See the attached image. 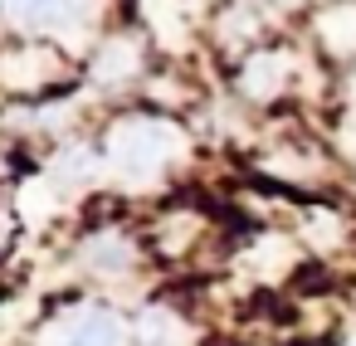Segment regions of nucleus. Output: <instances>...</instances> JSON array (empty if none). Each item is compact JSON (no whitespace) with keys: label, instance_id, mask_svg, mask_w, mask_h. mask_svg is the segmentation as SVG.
Returning <instances> with one entry per match:
<instances>
[{"label":"nucleus","instance_id":"f257e3e1","mask_svg":"<svg viewBox=\"0 0 356 346\" xmlns=\"http://www.w3.org/2000/svg\"><path fill=\"white\" fill-rule=\"evenodd\" d=\"M176 151V132L166 122H147V117H132L113 132V166L127 176V181H147L161 171V161Z\"/></svg>","mask_w":356,"mask_h":346},{"label":"nucleus","instance_id":"f03ea898","mask_svg":"<svg viewBox=\"0 0 356 346\" xmlns=\"http://www.w3.org/2000/svg\"><path fill=\"white\" fill-rule=\"evenodd\" d=\"M118 341H122V322H118V312H108V307L79 312V317L54 336V346H118Z\"/></svg>","mask_w":356,"mask_h":346},{"label":"nucleus","instance_id":"7ed1b4c3","mask_svg":"<svg viewBox=\"0 0 356 346\" xmlns=\"http://www.w3.org/2000/svg\"><path fill=\"white\" fill-rule=\"evenodd\" d=\"M69 6L74 0H10V15L30 30H49V25H64L69 20Z\"/></svg>","mask_w":356,"mask_h":346},{"label":"nucleus","instance_id":"20e7f679","mask_svg":"<svg viewBox=\"0 0 356 346\" xmlns=\"http://www.w3.org/2000/svg\"><path fill=\"white\" fill-rule=\"evenodd\" d=\"M278 83H283V64H278V59H254V64L244 69V88H249L254 98L278 93Z\"/></svg>","mask_w":356,"mask_h":346},{"label":"nucleus","instance_id":"39448f33","mask_svg":"<svg viewBox=\"0 0 356 346\" xmlns=\"http://www.w3.org/2000/svg\"><path fill=\"white\" fill-rule=\"evenodd\" d=\"M176 336H181V327H176L171 312H147L142 317V346H176Z\"/></svg>","mask_w":356,"mask_h":346},{"label":"nucleus","instance_id":"423d86ee","mask_svg":"<svg viewBox=\"0 0 356 346\" xmlns=\"http://www.w3.org/2000/svg\"><path fill=\"white\" fill-rule=\"evenodd\" d=\"M93 176V156L79 147V151H64L59 156V166H54V181H64V186H74V181H88Z\"/></svg>","mask_w":356,"mask_h":346},{"label":"nucleus","instance_id":"0eeeda50","mask_svg":"<svg viewBox=\"0 0 356 346\" xmlns=\"http://www.w3.org/2000/svg\"><path fill=\"white\" fill-rule=\"evenodd\" d=\"M127 258H132V249H127V244H118V239L93 244V263H98V268H122Z\"/></svg>","mask_w":356,"mask_h":346},{"label":"nucleus","instance_id":"6e6552de","mask_svg":"<svg viewBox=\"0 0 356 346\" xmlns=\"http://www.w3.org/2000/svg\"><path fill=\"white\" fill-rule=\"evenodd\" d=\"M327 40L341 44V49L356 44V15H332V20H327Z\"/></svg>","mask_w":356,"mask_h":346},{"label":"nucleus","instance_id":"1a4fd4ad","mask_svg":"<svg viewBox=\"0 0 356 346\" xmlns=\"http://www.w3.org/2000/svg\"><path fill=\"white\" fill-rule=\"evenodd\" d=\"M127 69H132V49H108V54H103V64H98V74H103V79H122Z\"/></svg>","mask_w":356,"mask_h":346}]
</instances>
